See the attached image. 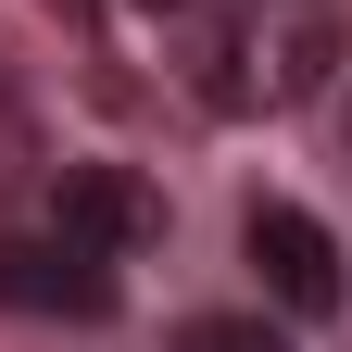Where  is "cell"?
<instances>
[{"instance_id": "obj_1", "label": "cell", "mask_w": 352, "mask_h": 352, "mask_svg": "<svg viewBox=\"0 0 352 352\" xmlns=\"http://www.w3.org/2000/svg\"><path fill=\"white\" fill-rule=\"evenodd\" d=\"M340 51H352V38H340L327 0H227V13L201 25L189 76H201L214 113H302L340 76Z\"/></svg>"}, {"instance_id": "obj_2", "label": "cell", "mask_w": 352, "mask_h": 352, "mask_svg": "<svg viewBox=\"0 0 352 352\" xmlns=\"http://www.w3.org/2000/svg\"><path fill=\"white\" fill-rule=\"evenodd\" d=\"M239 252H252V277L277 289V315H340V289H352L340 277L352 252L327 239V214H302V201H252L239 214Z\"/></svg>"}, {"instance_id": "obj_3", "label": "cell", "mask_w": 352, "mask_h": 352, "mask_svg": "<svg viewBox=\"0 0 352 352\" xmlns=\"http://www.w3.org/2000/svg\"><path fill=\"white\" fill-rule=\"evenodd\" d=\"M0 302L13 315H113V252L63 239L51 214L38 227H0Z\"/></svg>"}, {"instance_id": "obj_4", "label": "cell", "mask_w": 352, "mask_h": 352, "mask_svg": "<svg viewBox=\"0 0 352 352\" xmlns=\"http://www.w3.org/2000/svg\"><path fill=\"white\" fill-rule=\"evenodd\" d=\"M51 227L126 264V252L164 239V189H151V176H126V164H63V176H51Z\"/></svg>"}, {"instance_id": "obj_5", "label": "cell", "mask_w": 352, "mask_h": 352, "mask_svg": "<svg viewBox=\"0 0 352 352\" xmlns=\"http://www.w3.org/2000/svg\"><path fill=\"white\" fill-rule=\"evenodd\" d=\"M176 352H289V327H277V315H189Z\"/></svg>"}, {"instance_id": "obj_6", "label": "cell", "mask_w": 352, "mask_h": 352, "mask_svg": "<svg viewBox=\"0 0 352 352\" xmlns=\"http://www.w3.org/2000/svg\"><path fill=\"white\" fill-rule=\"evenodd\" d=\"M139 13H201V0H139Z\"/></svg>"}, {"instance_id": "obj_7", "label": "cell", "mask_w": 352, "mask_h": 352, "mask_svg": "<svg viewBox=\"0 0 352 352\" xmlns=\"http://www.w3.org/2000/svg\"><path fill=\"white\" fill-rule=\"evenodd\" d=\"M63 13H76V0H63Z\"/></svg>"}]
</instances>
